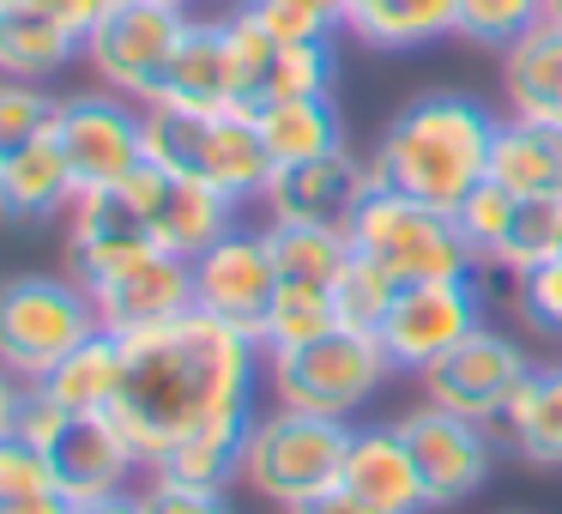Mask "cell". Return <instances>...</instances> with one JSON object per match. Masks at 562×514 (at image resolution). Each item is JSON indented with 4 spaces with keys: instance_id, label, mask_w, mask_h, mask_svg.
I'll return each mask as SVG.
<instances>
[{
    "instance_id": "7dc6e473",
    "label": "cell",
    "mask_w": 562,
    "mask_h": 514,
    "mask_svg": "<svg viewBox=\"0 0 562 514\" xmlns=\"http://www.w3.org/2000/svg\"><path fill=\"white\" fill-rule=\"evenodd\" d=\"M544 25H562V0H544Z\"/></svg>"
},
{
    "instance_id": "d6a6232c",
    "label": "cell",
    "mask_w": 562,
    "mask_h": 514,
    "mask_svg": "<svg viewBox=\"0 0 562 514\" xmlns=\"http://www.w3.org/2000/svg\"><path fill=\"white\" fill-rule=\"evenodd\" d=\"M55 115H61V98H55L43 79L0 74V158H13V152L49 139L55 134Z\"/></svg>"
},
{
    "instance_id": "484cf974",
    "label": "cell",
    "mask_w": 562,
    "mask_h": 514,
    "mask_svg": "<svg viewBox=\"0 0 562 514\" xmlns=\"http://www.w3.org/2000/svg\"><path fill=\"white\" fill-rule=\"evenodd\" d=\"M74 62H86V43L61 25V19L37 13V7H13L0 0V74L13 79H43L67 74Z\"/></svg>"
},
{
    "instance_id": "7bdbcfd3",
    "label": "cell",
    "mask_w": 562,
    "mask_h": 514,
    "mask_svg": "<svg viewBox=\"0 0 562 514\" xmlns=\"http://www.w3.org/2000/svg\"><path fill=\"white\" fill-rule=\"evenodd\" d=\"M0 514H74V502L61 490H43V496H0Z\"/></svg>"
},
{
    "instance_id": "603a6c76",
    "label": "cell",
    "mask_w": 562,
    "mask_h": 514,
    "mask_svg": "<svg viewBox=\"0 0 562 514\" xmlns=\"http://www.w3.org/2000/svg\"><path fill=\"white\" fill-rule=\"evenodd\" d=\"M502 98L508 115L562 127V25H532L502 49Z\"/></svg>"
},
{
    "instance_id": "681fc988",
    "label": "cell",
    "mask_w": 562,
    "mask_h": 514,
    "mask_svg": "<svg viewBox=\"0 0 562 514\" xmlns=\"http://www.w3.org/2000/svg\"><path fill=\"white\" fill-rule=\"evenodd\" d=\"M0 279H7V272H0Z\"/></svg>"
},
{
    "instance_id": "9c48e42d",
    "label": "cell",
    "mask_w": 562,
    "mask_h": 514,
    "mask_svg": "<svg viewBox=\"0 0 562 514\" xmlns=\"http://www.w3.org/2000/svg\"><path fill=\"white\" fill-rule=\"evenodd\" d=\"M188 19L194 13H170V7H151V0H115L110 13L98 19V31L86 37V67L103 91L127 103H164L170 91V67L182 55Z\"/></svg>"
},
{
    "instance_id": "5b68a950",
    "label": "cell",
    "mask_w": 562,
    "mask_h": 514,
    "mask_svg": "<svg viewBox=\"0 0 562 514\" xmlns=\"http://www.w3.org/2000/svg\"><path fill=\"white\" fill-rule=\"evenodd\" d=\"M91 333H103V321L74 272H7L0 279V364L25 388H37Z\"/></svg>"
},
{
    "instance_id": "60d3db41",
    "label": "cell",
    "mask_w": 562,
    "mask_h": 514,
    "mask_svg": "<svg viewBox=\"0 0 562 514\" xmlns=\"http://www.w3.org/2000/svg\"><path fill=\"white\" fill-rule=\"evenodd\" d=\"M13 7H37V13H49V19H61L67 31H74L79 43L98 31V19L110 13L115 0H13Z\"/></svg>"
},
{
    "instance_id": "8fae6325",
    "label": "cell",
    "mask_w": 562,
    "mask_h": 514,
    "mask_svg": "<svg viewBox=\"0 0 562 514\" xmlns=\"http://www.w3.org/2000/svg\"><path fill=\"white\" fill-rule=\"evenodd\" d=\"M417 460V478H424L429 509H460L496 472V424H477V417L441 412V405H412L405 417H393Z\"/></svg>"
},
{
    "instance_id": "7402d4cb",
    "label": "cell",
    "mask_w": 562,
    "mask_h": 514,
    "mask_svg": "<svg viewBox=\"0 0 562 514\" xmlns=\"http://www.w3.org/2000/svg\"><path fill=\"white\" fill-rule=\"evenodd\" d=\"M496 429L508 436V448L520 454L526 466L557 472L562 466V357L532 364V376L520 381V393L508 400V412H502Z\"/></svg>"
},
{
    "instance_id": "4dcf8cb0",
    "label": "cell",
    "mask_w": 562,
    "mask_h": 514,
    "mask_svg": "<svg viewBox=\"0 0 562 514\" xmlns=\"http://www.w3.org/2000/svg\"><path fill=\"white\" fill-rule=\"evenodd\" d=\"M267 248H272L279 279L333 284L339 267L351 260V231H327V224H267Z\"/></svg>"
},
{
    "instance_id": "7a4b0ae2",
    "label": "cell",
    "mask_w": 562,
    "mask_h": 514,
    "mask_svg": "<svg viewBox=\"0 0 562 514\" xmlns=\"http://www.w3.org/2000/svg\"><path fill=\"white\" fill-rule=\"evenodd\" d=\"M496 122L502 115L477 103L472 91H424L405 110H393V122L381 127L375 152H369L375 182L453 212L490 176Z\"/></svg>"
},
{
    "instance_id": "44dd1931",
    "label": "cell",
    "mask_w": 562,
    "mask_h": 514,
    "mask_svg": "<svg viewBox=\"0 0 562 514\" xmlns=\"http://www.w3.org/2000/svg\"><path fill=\"white\" fill-rule=\"evenodd\" d=\"M74 170H67L61 146L37 139V146L0 158V224L7 231H37V224H61V212L74 206Z\"/></svg>"
},
{
    "instance_id": "1f68e13d",
    "label": "cell",
    "mask_w": 562,
    "mask_h": 514,
    "mask_svg": "<svg viewBox=\"0 0 562 514\" xmlns=\"http://www.w3.org/2000/svg\"><path fill=\"white\" fill-rule=\"evenodd\" d=\"M562 255V194H520L514 200V219H508V236H502L496 272H526V267H544V260Z\"/></svg>"
},
{
    "instance_id": "6da1fadb",
    "label": "cell",
    "mask_w": 562,
    "mask_h": 514,
    "mask_svg": "<svg viewBox=\"0 0 562 514\" xmlns=\"http://www.w3.org/2000/svg\"><path fill=\"white\" fill-rule=\"evenodd\" d=\"M267 376V351L255 333L188 309L164 327L122 339V393L110 417L146 466H158L176 442L212 424H248L255 388Z\"/></svg>"
},
{
    "instance_id": "ffe728a7",
    "label": "cell",
    "mask_w": 562,
    "mask_h": 514,
    "mask_svg": "<svg viewBox=\"0 0 562 514\" xmlns=\"http://www.w3.org/2000/svg\"><path fill=\"white\" fill-rule=\"evenodd\" d=\"M164 103H194V110H231V103H243V67H236L231 13L188 19V37H182V55L170 67Z\"/></svg>"
},
{
    "instance_id": "ac0fdd59",
    "label": "cell",
    "mask_w": 562,
    "mask_h": 514,
    "mask_svg": "<svg viewBox=\"0 0 562 514\" xmlns=\"http://www.w3.org/2000/svg\"><path fill=\"white\" fill-rule=\"evenodd\" d=\"M91 303H98L103 333H115V339L164 327V321L194 309V260L151 248L146 260H134V267L110 272L103 284H91Z\"/></svg>"
},
{
    "instance_id": "9a60e30c",
    "label": "cell",
    "mask_w": 562,
    "mask_h": 514,
    "mask_svg": "<svg viewBox=\"0 0 562 514\" xmlns=\"http://www.w3.org/2000/svg\"><path fill=\"white\" fill-rule=\"evenodd\" d=\"M272 291H279V267H272V248H267V224H236L194 260V309L255 333V339Z\"/></svg>"
},
{
    "instance_id": "8992f818",
    "label": "cell",
    "mask_w": 562,
    "mask_h": 514,
    "mask_svg": "<svg viewBox=\"0 0 562 514\" xmlns=\"http://www.w3.org/2000/svg\"><path fill=\"white\" fill-rule=\"evenodd\" d=\"M19 436L43 448V460H49V472H55V490H61L67 502L134 490L139 478H146V460L134 454V442L122 436V424H115L110 412H61V405L43 400L37 388H25Z\"/></svg>"
},
{
    "instance_id": "d6986e66",
    "label": "cell",
    "mask_w": 562,
    "mask_h": 514,
    "mask_svg": "<svg viewBox=\"0 0 562 514\" xmlns=\"http://www.w3.org/2000/svg\"><path fill=\"white\" fill-rule=\"evenodd\" d=\"M339 484L381 514H429L424 478H417V460L405 448L400 424H357L351 448H345Z\"/></svg>"
},
{
    "instance_id": "ab89813d",
    "label": "cell",
    "mask_w": 562,
    "mask_h": 514,
    "mask_svg": "<svg viewBox=\"0 0 562 514\" xmlns=\"http://www.w3.org/2000/svg\"><path fill=\"white\" fill-rule=\"evenodd\" d=\"M43 490H55V472L43 460V448L25 442L19 429H7L0 436V496H43Z\"/></svg>"
},
{
    "instance_id": "e575fe53",
    "label": "cell",
    "mask_w": 562,
    "mask_h": 514,
    "mask_svg": "<svg viewBox=\"0 0 562 514\" xmlns=\"http://www.w3.org/2000/svg\"><path fill=\"white\" fill-rule=\"evenodd\" d=\"M532 25H544V0H460L453 7V37L477 43V49H508Z\"/></svg>"
},
{
    "instance_id": "2e32d148",
    "label": "cell",
    "mask_w": 562,
    "mask_h": 514,
    "mask_svg": "<svg viewBox=\"0 0 562 514\" xmlns=\"http://www.w3.org/2000/svg\"><path fill=\"white\" fill-rule=\"evenodd\" d=\"M375 164L357 158L351 146L327 152L315 164H291V170H272L260 212L267 224H327V231H351V219L363 212V200L375 194Z\"/></svg>"
},
{
    "instance_id": "277c9868",
    "label": "cell",
    "mask_w": 562,
    "mask_h": 514,
    "mask_svg": "<svg viewBox=\"0 0 562 514\" xmlns=\"http://www.w3.org/2000/svg\"><path fill=\"white\" fill-rule=\"evenodd\" d=\"M351 429H357L351 417H321V412H296V405L255 412L243 442V490H255L260 502L291 514L296 502L339 484Z\"/></svg>"
},
{
    "instance_id": "4fadbf2b",
    "label": "cell",
    "mask_w": 562,
    "mask_h": 514,
    "mask_svg": "<svg viewBox=\"0 0 562 514\" xmlns=\"http://www.w3.org/2000/svg\"><path fill=\"white\" fill-rule=\"evenodd\" d=\"M526 376H532V357L520 351V339H508L496 327H477L448 357H436L417 376V388L441 412L477 417V424H502V412H508V400L520 393Z\"/></svg>"
},
{
    "instance_id": "836d02e7",
    "label": "cell",
    "mask_w": 562,
    "mask_h": 514,
    "mask_svg": "<svg viewBox=\"0 0 562 514\" xmlns=\"http://www.w3.org/2000/svg\"><path fill=\"white\" fill-rule=\"evenodd\" d=\"M327 291H333V309H339V327H351V333H381V321H387L400 284H393L387 272L375 267V260L351 255Z\"/></svg>"
},
{
    "instance_id": "cb8c5ba5",
    "label": "cell",
    "mask_w": 562,
    "mask_h": 514,
    "mask_svg": "<svg viewBox=\"0 0 562 514\" xmlns=\"http://www.w3.org/2000/svg\"><path fill=\"white\" fill-rule=\"evenodd\" d=\"M490 182H502L508 194H562V127L502 115L490 146Z\"/></svg>"
},
{
    "instance_id": "bcb514c9",
    "label": "cell",
    "mask_w": 562,
    "mask_h": 514,
    "mask_svg": "<svg viewBox=\"0 0 562 514\" xmlns=\"http://www.w3.org/2000/svg\"><path fill=\"white\" fill-rule=\"evenodd\" d=\"M151 7H170V13H200L206 0H151Z\"/></svg>"
},
{
    "instance_id": "d590c367",
    "label": "cell",
    "mask_w": 562,
    "mask_h": 514,
    "mask_svg": "<svg viewBox=\"0 0 562 514\" xmlns=\"http://www.w3.org/2000/svg\"><path fill=\"white\" fill-rule=\"evenodd\" d=\"M236 13L248 25H260L272 43H321V37H345V19L315 7V0H236Z\"/></svg>"
},
{
    "instance_id": "74e56055",
    "label": "cell",
    "mask_w": 562,
    "mask_h": 514,
    "mask_svg": "<svg viewBox=\"0 0 562 514\" xmlns=\"http://www.w3.org/2000/svg\"><path fill=\"white\" fill-rule=\"evenodd\" d=\"M514 315L538 339H562V255L544 260V267L514 272Z\"/></svg>"
},
{
    "instance_id": "d4e9b609",
    "label": "cell",
    "mask_w": 562,
    "mask_h": 514,
    "mask_svg": "<svg viewBox=\"0 0 562 514\" xmlns=\"http://www.w3.org/2000/svg\"><path fill=\"white\" fill-rule=\"evenodd\" d=\"M453 7L460 0H345V37L363 49H424L436 37H453Z\"/></svg>"
},
{
    "instance_id": "f1b7e54d",
    "label": "cell",
    "mask_w": 562,
    "mask_h": 514,
    "mask_svg": "<svg viewBox=\"0 0 562 514\" xmlns=\"http://www.w3.org/2000/svg\"><path fill=\"white\" fill-rule=\"evenodd\" d=\"M255 424V417H248ZM248 424H212L200 436L176 442L158 466L146 472L158 478H176V484H200V490H236L243 484V442H248Z\"/></svg>"
},
{
    "instance_id": "f35d334b",
    "label": "cell",
    "mask_w": 562,
    "mask_h": 514,
    "mask_svg": "<svg viewBox=\"0 0 562 514\" xmlns=\"http://www.w3.org/2000/svg\"><path fill=\"white\" fill-rule=\"evenodd\" d=\"M139 514H236L231 490H200V484H176V478L146 472L134 484Z\"/></svg>"
},
{
    "instance_id": "f546056e",
    "label": "cell",
    "mask_w": 562,
    "mask_h": 514,
    "mask_svg": "<svg viewBox=\"0 0 562 514\" xmlns=\"http://www.w3.org/2000/svg\"><path fill=\"white\" fill-rule=\"evenodd\" d=\"M339 327V309H333L327 284H308V279H279L267 303V321H260V351H296L308 339H327Z\"/></svg>"
},
{
    "instance_id": "3957f363",
    "label": "cell",
    "mask_w": 562,
    "mask_h": 514,
    "mask_svg": "<svg viewBox=\"0 0 562 514\" xmlns=\"http://www.w3.org/2000/svg\"><path fill=\"white\" fill-rule=\"evenodd\" d=\"M146 164L218 188L231 206H260L272 158L255 110H194V103H146Z\"/></svg>"
},
{
    "instance_id": "83f0119b",
    "label": "cell",
    "mask_w": 562,
    "mask_h": 514,
    "mask_svg": "<svg viewBox=\"0 0 562 514\" xmlns=\"http://www.w3.org/2000/svg\"><path fill=\"white\" fill-rule=\"evenodd\" d=\"M37 393L55 400L61 412H110L115 393H122V339L115 333H91L79 351H67L37 381Z\"/></svg>"
},
{
    "instance_id": "e0dca14e",
    "label": "cell",
    "mask_w": 562,
    "mask_h": 514,
    "mask_svg": "<svg viewBox=\"0 0 562 514\" xmlns=\"http://www.w3.org/2000/svg\"><path fill=\"white\" fill-rule=\"evenodd\" d=\"M127 194L139 200L158 248L164 255H182V260H200L224 231H236V212H243L218 188L194 182V176H176V170H158V164H139L127 176Z\"/></svg>"
},
{
    "instance_id": "8d00e7d4",
    "label": "cell",
    "mask_w": 562,
    "mask_h": 514,
    "mask_svg": "<svg viewBox=\"0 0 562 514\" xmlns=\"http://www.w3.org/2000/svg\"><path fill=\"white\" fill-rule=\"evenodd\" d=\"M514 200L520 194H508L502 182H477L472 194L453 206V224H460V236H465V248L477 255V267H490L496 260V248H502V236H508V219H514Z\"/></svg>"
},
{
    "instance_id": "ba28073f",
    "label": "cell",
    "mask_w": 562,
    "mask_h": 514,
    "mask_svg": "<svg viewBox=\"0 0 562 514\" xmlns=\"http://www.w3.org/2000/svg\"><path fill=\"white\" fill-rule=\"evenodd\" d=\"M387 376H400L387 345L351 327H333L327 339H308L296 351H267L272 405H296V412L321 417H357V405L375 400Z\"/></svg>"
},
{
    "instance_id": "4316f807",
    "label": "cell",
    "mask_w": 562,
    "mask_h": 514,
    "mask_svg": "<svg viewBox=\"0 0 562 514\" xmlns=\"http://www.w3.org/2000/svg\"><path fill=\"white\" fill-rule=\"evenodd\" d=\"M260 139H267V158L272 170H291V164H315L327 152L345 146V115L333 98H284L255 110Z\"/></svg>"
},
{
    "instance_id": "30bf717a",
    "label": "cell",
    "mask_w": 562,
    "mask_h": 514,
    "mask_svg": "<svg viewBox=\"0 0 562 514\" xmlns=\"http://www.w3.org/2000/svg\"><path fill=\"white\" fill-rule=\"evenodd\" d=\"M55 146H61L74 188H122L146 164V110L115 91H74L55 115Z\"/></svg>"
},
{
    "instance_id": "7c38bea8",
    "label": "cell",
    "mask_w": 562,
    "mask_h": 514,
    "mask_svg": "<svg viewBox=\"0 0 562 514\" xmlns=\"http://www.w3.org/2000/svg\"><path fill=\"white\" fill-rule=\"evenodd\" d=\"M477 327H484V284H477V272H465V279L400 284L375 339L387 345L400 376H424L436 357H448Z\"/></svg>"
},
{
    "instance_id": "c3c4849f",
    "label": "cell",
    "mask_w": 562,
    "mask_h": 514,
    "mask_svg": "<svg viewBox=\"0 0 562 514\" xmlns=\"http://www.w3.org/2000/svg\"><path fill=\"white\" fill-rule=\"evenodd\" d=\"M315 7H327V13H339V19H345V0H315Z\"/></svg>"
},
{
    "instance_id": "ee69618b",
    "label": "cell",
    "mask_w": 562,
    "mask_h": 514,
    "mask_svg": "<svg viewBox=\"0 0 562 514\" xmlns=\"http://www.w3.org/2000/svg\"><path fill=\"white\" fill-rule=\"evenodd\" d=\"M19 405H25V381L0 364V436H7V429H19Z\"/></svg>"
},
{
    "instance_id": "52a82bcc",
    "label": "cell",
    "mask_w": 562,
    "mask_h": 514,
    "mask_svg": "<svg viewBox=\"0 0 562 514\" xmlns=\"http://www.w3.org/2000/svg\"><path fill=\"white\" fill-rule=\"evenodd\" d=\"M351 255L375 260L393 284H429V279L477 272V255L465 248L453 212L412 194H393V188H375L363 200V212L351 219Z\"/></svg>"
},
{
    "instance_id": "5bb4252c",
    "label": "cell",
    "mask_w": 562,
    "mask_h": 514,
    "mask_svg": "<svg viewBox=\"0 0 562 514\" xmlns=\"http://www.w3.org/2000/svg\"><path fill=\"white\" fill-rule=\"evenodd\" d=\"M151 248H158V236H151L139 200L127 194V182L122 188H86V194H74V206L61 212V255H67V272H74L86 291L103 284L110 272L146 260Z\"/></svg>"
},
{
    "instance_id": "f6af8a7d",
    "label": "cell",
    "mask_w": 562,
    "mask_h": 514,
    "mask_svg": "<svg viewBox=\"0 0 562 514\" xmlns=\"http://www.w3.org/2000/svg\"><path fill=\"white\" fill-rule=\"evenodd\" d=\"M74 514H139V496H134V490H110V496L74 502Z\"/></svg>"
},
{
    "instance_id": "b9f144b4",
    "label": "cell",
    "mask_w": 562,
    "mask_h": 514,
    "mask_svg": "<svg viewBox=\"0 0 562 514\" xmlns=\"http://www.w3.org/2000/svg\"><path fill=\"white\" fill-rule=\"evenodd\" d=\"M291 514H381V509H369L363 496H351V490H345V484H333V490H321V496L296 502Z\"/></svg>"
}]
</instances>
